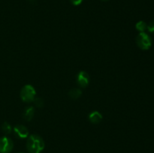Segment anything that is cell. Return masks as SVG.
<instances>
[{"label":"cell","mask_w":154,"mask_h":153,"mask_svg":"<svg viewBox=\"0 0 154 153\" xmlns=\"http://www.w3.org/2000/svg\"><path fill=\"white\" fill-rule=\"evenodd\" d=\"M45 141L39 135L32 134L28 137L26 148L29 153H41L45 148Z\"/></svg>","instance_id":"obj_1"},{"label":"cell","mask_w":154,"mask_h":153,"mask_svg":"<svg viewBox=\"0 0 154 153\" xmlns=\"http://www.w3.org/2000/svg\"><path fill=\"white\" fill-rule=\"evenodd\" d=\"M36 91L34 87L32 85L27 84L24 86L20 91V98L21 100L26 103L32 102L35 98Z\"/></svg>","instance_id":"obj_2"},{"label":"cell","mask_w":154,"mask_h":153,"mask_svg":"<svg viewBox=\"0 0 154 153\" xmlns=\"http://www.w3.org/2000/svg\"><path fill=\"white\" fill-rule=\"evenodd\" d=\"M136 43L140 49L147 50L151 46L152 40L150 36L145 32H140L136 38Z\"/></svg>","instance_id":"obj_3"},{"label":"cell","mask_w":154,"mask_h":153,"mask_svg":"<svg viewBox=\"0 0 154 153\" xmlns=\"http://www.w3.org/2000/svg\"><path fill=\"white\" fill-rule=\"evenodd\" d=\"M14 147L13 141L7 136L0 138V153H10Z\"/></svg>","instance_id":"obj_4"},{"label":"cell","mask_w":154,"mask_h":153,"mask_svg":"<svg viewBox=\"0 0 154 153\" xmlns=\"http://www.w3.org/2000/svg\"><path fill=\"white\" fill-rule=\"evenodd\" d=\"M77 82L81 88H86L90 83V76L84 70H81L77 76Z\"/></svg>","instance_id":"obj_5"},{"label":"cell","mask_w":154,"mask_h":153,"mask_svg":"<svg viewBox=\"0 0 154 153\" xmlns=\"http://www.w3.org/2000/svg\"><path fill=\"white\" fill-rule=\"evenodd\" d=\"M14 134L21 139H25L29 136V130L26 127L22 125V124H18L14 128Z\"/></svg>","instance_id":"obj_6"},{"label":"cell","mask_w":154,"mask_h":153,"mask_svg":"<svg viewBox=\"0 0 154 153\" xmlns=\"http://www.w3.org/2000/svg\"><path fill=\"white\" fill-rule=\"evenodd\" d=\"M102 119V115L99 111H93L89 115V120L93 124H99Z\"/></svg>","instance_id":"obj_7"},{"label":"cell","mask_w":154,"mask_h":153,"mask_svg":"<svg viewBox=\"0 0 154 153\" xmlns=\"http://www.w3.org/2000/svg\"><path fill=\"white\" fill-rule=\"evenodd\" d=\"M35 115V108L33 106H29L26 107L23 112V118L26 121L29 122L32 119Z\"/></svg>","instance_id":"obj_8"},{"label":"cell","mask_w":154,"mask_h":153,"mask_svg":"<svg viewBox=\"0 0 154 153\" xmlns=\"http://www.w3.org/2000/svg\"><path fill=\"white\" fill-rule=\"evenodd\" d=\"M81 94H82V91H81V89L77 88H72V89H71L69 93V97L72 99L79 98L81 96Z\"/></svg>","instance_id":"obj_9"},{"label":"cell","mask_w":154,"mask_h":153,"mask_svg":"<svg viewBox=\"0 0 154 153\" xmlns=\"http://www.w3.org/2000/svg\"><path fill=\"white\" fill-rule=\"evenodd\" d=\"M135 28L140 32H144V31L147 28V25L146 24V22L144 21L141 20L137 22L136 25H135Z\"/></svg>","instance_id":"obj_10"},{"label":"cell","mask_w":154,"mask_h":153,"mask_svg":"<svg viewBox=\"0 0 154 153\" xmlns=\"http://www.w3.org/2000/svg\"><path fill=\"white\" fill-rule=\"evenodd\" d=\"M2 131L4 132L5 134H11V132L12 128L8 122H5L3 123L2 125Z\"/></svg>","instance_id":"obj_11"},{"label":"cell","mask_w":154,"mask_h":153,"mask_svg":"<svg viewBox=\"0 0 154 153\" xmlns=\"http://www.w3.org/2000/svg\"><path fill=\"white\" fill-rule=\"evenodd\" d=\"M35 102V104L38 107H42L44 106V100L43 99L40 98H35V100H33Z\"/></svg>","instance_id":"obj_12"},{"label":"cell","mask_w":154,"mask_h":153,"mask_svg":"<svg viewBox=\"0 0 154 153\" xmlns=\"http://www.w3.org/2000/svg\"><path fill=\"white\" fill-rule=\"evenodd\" d=\"M148 31L151 33H154V21H152L151 22H150L148 26H147V28Z\"/></svg>","instance_id":"obj_13"},{"label":"cell","mask_w":154,"mask_h":153,"mask_svg":"<svg viewBox=\"0 0 154 153\" xmlns=\"http://www.w3.org/2000/svg\"><path fill=\"white\" fill-rule=\"evenodd\" d=\"M70 2H72V4H74L75 6H78L82 3L83 0H70Z\"/></svg>","instance_id":"obj_14"},{"label":"cell","mask_w":154,"mask_h":153,"mask_svg":"<svg viewBox=\"0 0 154 153\" xmlns=\"http://www.w3.org/2000/svg\"><path fill=\"white\" fill-rule=\"evenodd\" d=\"M102 1H104V2H107V1H109V0H102Z\"/></svg>","instance_id":"obj_15"},{"label":"cell","mask_w":154,"mask_h":153,"mask_svg":"<svg viewBox=\"0 0 154 153\" xmlns=\"http://www.w3.org/2000/svg\"><path fill=\"white\" fill-rule=\"evenodd\" d=\"M19 153H23V152H19Z\"/></svg>","instance_id":"obj_16"}]
</instances>
